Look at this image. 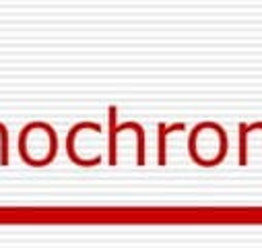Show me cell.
<instances>
[{"label":"cell","mask_w":262,"mask_h":248,"mask_svg":"<svg viewBox=\"0 0 262 248\" xmlns=\"http://www.w3.org/2000/svg\"><path fill=\"white\" fill-rule=\"evenodd\" d=\"M190 157L201 166H217L227 153V135L215 122H203L190 133Z\"/></svg>","instance_id":"2"},{"label":"cell","mask_w":262,"mask_h":248,"mask_svg":"<svg viewBox=\"0 0 262 248\" xmlns=\"http://www.w3.org/2000/svg\"><path fill=\"white\" fill-rule=\"evenodd\" d=\"M58 149V137L46 122H31L19 137V153L29 166H48Z\"/></svg>","instance_id":"1"}]
</instances>
